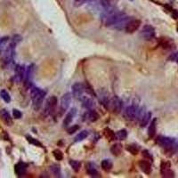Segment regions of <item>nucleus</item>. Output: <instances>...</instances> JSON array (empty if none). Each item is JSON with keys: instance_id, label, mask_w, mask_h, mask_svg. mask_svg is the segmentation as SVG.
I'll list each match as a JSON object with an SVG mask.
<instances>
[{"instance_id": "nucleus-13", "label": "nucleus", "mask_w": 178, "mask_h": 178, "mask_svg": "<svg viewBox=\"0 0 178 178\" xmlns=\"http://www.w3.org/2000/svg\"><path fill=\"white\" fill-rule=\"evenodd\" d=\"M28 165L24 162H19L14 166V172L18 176H23L26 174Z\"/></svg>"}, {"instance_id": "nucleus-27", "label": "nucleus", "mask_w": 178, "mask_h": 178, "mask_svg": "<svg viewBox=\"0 0 178 178\" xmlns=\"http://www.w3.org/2000/svg\"><path fill=\"white\" fill-rule=\"evenodd\" d=\"M127 151L129 152L131 154L136 155L140 152V146L137 144H130L127 146Z\"/></svg>"}, {"instance_id": "nucleus-14", "label": "nucleus", "mask_w": 178, "mask_h": 178, "mask_svg": "<svg viewBox=\"0 0 178 178\" xmlns=\"http://www.w3.org/2000/svg\"><path fill=\"white\" fill-rule=\"evenodd\" d=\"M76 114H77V110L75 108H72L71 110L66 114L64 120H63V127H69V125H71V123L72 122L74 117L76 116Z\"/></svg>"}, {"instance_id": "nucleus-10", "label": "nucleus", "mask_w": 178, "mask_h": 178, "mask_svg": "<svg viewBox=\"0 0 178 178\" xmlns=\"http://www.w3.org/2000/svg\"><path fill=\"white\" fill-rule=\"evenodd\" d=\"M169 162H162L160 166V173L163 177H174L175 174L170 168Z\"/></svg>"}, {"instance_id": "nucleus-4", "label": "nucleus", "mask_w": 178, "mask_h": 178, "mask_svg": "<svg viewBox=\"0 0 178 178\" xmlns=\"http://www.w3.org/2000/svg\"><path fill=\"white\" fill-rule=\"evenodd\" d=\"M34 71H35V65L30 64L26 71L25 79H24V86L26 88H30L32 85V79L34 77Z\"/></svg>"}, {"instance_id": "nucleus-19", "label": "nucleus", "mask_w": 178, "mask_h": 178, "mask_svg": "<svg viewBox=\"0 0 178 178\" xmlns=\"http://www.w3.org/2000/svg\"><path fill=\"white\" fill-rule=\"evenodd\" d=\"M138 166L140 169L146 175H150L152 173V165L147 160H140L138 162Z\"/></svg>"}, {"instance_id": "nucleus-32", "label": "nucleus", "mask_w": 178, "mask_h": 178, "mask_svg": "<svg viewBox=\"0 0 178 178\" xmlns=\"http://www.w3.org/2000/svg\"><path fill=\"white\" fill-rule=\"evenodd\" d=\"M70 165L72 167V169L75 171V172H79L80 167H81V163L79 161V160H73V159H71L70 160Z\"/></svg>"}, {"instance_id": "nucleus-26", "label": "nucleus", "mask_w": 178, "mask_h": 178, "mask_svg": "<svg viewBox=\"0 0 178 178\" xmlns=\"http://www.w3.org/2000/svg\"><path fill=\"white\" fill-rule=\"evenodd\" d=\"M152 118V113L151 112H145V114L142 117V119L139 120L140 125L142 127H144L150 121V119Z\"/></svg>"}, {"instance_id": "nucleus-24", "label": "nucleus", "mask_w": 178, "mask_h": 178, "mask_svg": "<svg viewBox=\"0 0 178 178\" xmlns=\"http://www.w3.org/2000/svg\"><path fill=\"white\" fill-rule=\"evenodd\" d=\"M103 134H104V136L106 137L108 140H110V141L116 140V134L111 130L110 128H109V127L104 128V130H103Z\"/></svg>"}, {"instance_id": "nucleus-43", "label": "nucleus", "mask_w": 178, "mask_h": 178, "mask_svg": "<svg viewBox=\"0 0 178 178\" xmlns=\"http://www.w3.org/2000/svg\"><path fill=\"white\" fill-rule=\"evenodd\" d=\"M131 1H133V0H131Z\"/></svg>"}, {"instance_id": "nucleus-9", "label": "nucleus", "mask_w": 178, "mask_h": 178, "mask_svg": "<svg viewBox=\"0 0 178 178\" xmlns=\"http://www.w3.org/2000/svg\"><path fill=\"white\" fill-rule=\"evenodd\" d=\"M109 109H110L114 113L118 114L121 111L122 109V102L118 96H114L112 99L110 100Z\"/></svg>"}, {"instance_id": "nucleus-41", "label": "nucleus", "mask_w": 178, "mask_h": 178, "mask_svg": "<svg viewBox=\"0 0 178 178\" xmlns=\"http://www.w3.org/2000/svg\"><path fill=\"white\" fill-rule=\"evenodd\" d=\"M142 156L145 158V159H151L152 161V154L147 151V150H144V151H142Z\"/></svg>"}, {"instance_id": "nucleus-34", "label": "nucleus", "mask_w": 178, "mask_h": 178, "mask_svg": "<svg viewBox=\"0 0 178 178\" xmlns=\"http://www.w3.org/2000/svg\"><path fill=\"white\" fill-rule=\"evenodd\" d=\"M101 5L104 9H110L113 7V1L112 0H101Z\"/></svg>"}, {"instance_id": "nucleus-16", "label": "nucleus", "mask_w": 178, "mask_h": 178, "mask_svg": "<svg viewBox=\"0 0 178 178\" xmlns=\"http://www.w3.org/2000/svg\"><path fill=\"white\" fill-rule=\"evenodd\" d=\"M86 172L87 174L92 176V177H100V173L98 172V170L96 169V166L94 163L89 162L86 164Z\"/></svg>"}, {"instance_id": "nucleus-36", "label": "nucleus", "mask_w": 178, "mask_h": 178, "mask_svg": "<svg viewBox=\"0 0 178 178\" xmlns=\"http://www.w3.org/2000/svg\"><path fill=\"white\" fill-rule=\"evenodd\" d=\"M53 155H54V157L55 158L56 160H59L60 161V160H61L63 159V153L61 152V151H60L59 149L54 150L53 152Z\"/></svg>"}, {"instance_id": "nucleus-20", "label": "nucleus", "mask_w": 178, "mask_h": 178, "mask_svg": "<svg viewBox=\"0 0 178 178\" xmlns=\"http://www.w3.org/2000/svg\"><path fill=\"white\" fill-rule=\"evenodd\" d=\"M159 44L162 47L165 48V49H172L175 47V44H174L173 40L170 39V38H165V37L159 38Z\"/></svg>"}, {"instance_id": "nucleus-5", "label": "nucleus", "mask_w": 178, "mask_h": 178, "mask_svg": "<svg viewBox=\"0 0 178 178\" xmlns=\"http://www.w3.org/2000/svg\"><path fill=\"white\" fill-rule=\"evenodd\" d=\"M71 89H72L73 97L80 100L84 96V94L86 92V86L82 83H75L72 86Z\"/></svg>"}, {"instance_id": "nucleus-30", "label": "nucleus", "mask_w": 178, "mask_h": 178, "mask_svg": "<svg viewBox=\"0 0 178 178\" xmlns=\"http://www.w3.org/2000/svg\"><path fill=\"white\" fill-rule=\"evenodd\" d=\"M50 170L51 172L54 175V176L56 177H61V168L59 165L57 164H53L50 166Z\"/></svg>"}, {"instance_id": "nucleus-31", "label": "nucleus", "mask_w": 178, "mask_h": 178, "mask_svg": "<svg viewBox=\"0 0 178 178\" xmlns=\"http://www.w3.org/2000/svg\"><path fill=\"white\" fill-rule=\"evenodd\" d=\"M127 132L126 129H121L116 133V139H118V140L123 141V140L127 139Z\"/></svg>"}, {"instance_id": "nucleus-25", "label": "nucleus", "mask_w": 178, "mask_h": 178, "mask_svg": "<svg viewBox=\"0 0 178 178\" xmlns=\"http://www.w3.org/2000/svg\"><path fill=\"white\" fill-rule=\"evenodd\" d=\"M110 152L115 156H119L122 152V145L120 143H116L112 145L110 148Z\"/></svg>"}, {"instance_id": "nucleus-17", "label": "nucleus", "mask_w": 178, "mask_h": 178, "mask_svg": "<svg viewBox=\"0 0 178 178\" xmlns=\"http://www.w3.org/2000/svg\"><path fill=\"white\" fill-rule=\"evenodd\" d=\"M0 117L1 119L4 121V123L7 126H12V119L9 114V112L5 110V109H3L0 110Z\"/></svg>"}, {"instance_id": "nucleus-42", "label": "nucleus", "mask_w": 178, "mask_h": 178, "mask_svg": "<svg viewBox=\"0 0 178 178\" xmlns=\"http://www.w3.org/2000/svg\"><path fill=\"white\" fill-rule=\"evenodd\" d=\"M172 16L174 19H178V10H172Z\"/></svg>"}, {"instance_id": "nucleus-8", "label": "nucleus", "mask_w": 178, "mask_h": 178, "mask_svg": "<svg viewBox=\"0 0 178 178\" xmlns=\"http://www.w3.org/2000/svg\"><path fill=\"white\" fill-rule=\"evenodd\" d=\"M140 109L135 105H130L125 110V117L128 120H134L137 119Z\"/></svg>"}, {"instance_id": "nucleus-35", "label": "nucleus", "mask_w": 178, "mask_h": 178, "mask_svg": "<svg viewBox=\"0 0 178 178\" xmlns=\"http://www.w3.org/2000/svg\"><path fill=\"white\" fill-rule=\"evenodd\" d=\"M26 138H27V141L30 142V143H31L33 145H36V146H38V147H42V143L40 142H38L35 138H33V137H31L30 135H27Z\"/></svg>"}, {"instance_id": "nucleus-39", "label": "nucleus", "mask_w": 178, "mask_h": 178, "mask_svg": "<svg viewBox=\"0 0 178 178\" xmlns=\"http://www.w3.org/2000/svg\"><path fill=\"white\" fill-rule=\"evenodd\" d=\"M167 60L170 61H176V62H178V52L171 54V55L167 58Z\"/></svg>"}, {"instance_id": "nucleus-29", "label": "nucleus", "mask_w": 178, "mask_h": 178, "mask_svg": "<svg viewBox=\"0 0 178 178\" xmlns=\"http://www.w3.org/2000/svg\"><path fill=\"white\" fill-rule=\"evenodd\" d=\"M88 134H89V133H88V131L86 130H83L81 131L76 137H75V142H81V141H83L85 140L87 136H88Z\"/></svg>"}, {"instance_id": "nucleus-33", "label": "nucleus", "mask_w": 178, "mask_h": 178, "mask_svg": "<svg viewBox=\"0 0 178 178\" xmlns=\"http://www.w3.org/2000/svg\"><path fill=\"white\" fill-rule=\"evenodd\" d=\"M0 96H1V97H2V99H3L5 103H9L11 102V97H10V95L7 93V91H6V90H5V89L1 90V92H0Z\"/></svg>"}, {"instance_id": "nucleus-11", "label": "nucleus", "mask_w": 178, "mask_h": 178, "mask_svg": "<svg viewBox=\"0 0 178 178\" xmlns=\"http://www.w3.org/2000/svg\"><path fill=\"white\" fill-rule=\"evenodd\" d=\"M141 26V21L137 19H132L130 22L127 23L125 30L127 33H134Z\"/></svg>"}, {"instance_id": "nucleus-21", "label": "nucleus", "mask_w": 178, "mask_h": 178, "mask_svg": "<svg viewBox=\"0 0 178 178\" xmlns=\"http://www.w3.org/2000/svg\"><path fill=\"white\" fill-rule=\"evenodd\" d=\"M157 132V119L155 118L152 120L150 127L148 128V135L150 138H153Z\"/></svg>"}, {"instance_id": "nucleus-15", "label": "nucleus", "mask_w": 178, "mask_h": 178, "mask_svg": "<svg viewBox=\"0 0 178 178\" xmlns=\"http://www.w3.org/2000/svg\"><path fill=\"white\" fill-rule=\"evenodd\" d=\"M132 19H133V18L128 17V16H127V15H126L123 19H121V20L119 21V23H117L115 25H113V26H112V28H113V29H116V30H125V29H126V27H127V23L130 22Z\"/></svg>"}, {"instance_id": "nucleus-23", "label": "nucleus", "mask_w": 178, "mask_h": 178, "mask_svg": "<svg viewBox=\"0 0 178 178\" xmlns=\"http://www.w3.org/2000/svg\"><path fill=\"white\" fill-rule=\"evenodd\" d=\"M80 100H81L82 103H83V106L85 107V108H86V109H88V110L92 109L93 106H94V102H93V100H92L91 98L87 97V96H83Z\"/></svg>"}, {"instance_id": "nucleus-2", "label": "nucleus", "mask_w": 178, "mask_h": 178, "mask_svg": "<svg viewBox=\"0 0 178 178\" xmlns=\"http://www.w3.org/2000/svg\"><path fill=\"white\" fill-rule=\"evenodd\" d=\"M156 142L159 146H161L162 148H165L167 151L173 150L176 147V140L174 138H171V137L159 135L157 137Z\"/></svg>"}, {"instance_id": "nucleus-40", "label": "nucleus", "mask_w": 178, "mask_h": 178, "mask_svg": "<svg viewBox=\"0 0 178 178\" xmlns=\"http://www.w3.org/2000/svg\"><path fill=\"white\" fill-rule=\"evenodd\" d=\"M12 115H13V117H14L15 119H21V118L23 117V113H22L19 110H16V109H14V110H12Z\"/></svg>"}, {"instance_id": "nucleus-6", "label": "nucleus", "mask_w": 178, "mask_h": 178, "mask_svg": "<svg viewBox=\"0 0 178 178\" xmlns=\"http://www.w3.org/2000/svg\"><path fill=\"white\" fill-rule=\"evenodd\" d=\"M71 103V95L70 93H66L65 95L61 99V103H60V114L62 115L63 113L66 112V110L69 109Z\"/></svg>"}, {"instance_id": "nucleus-28", "label": "nucleus", "mask_w": 178, "mask_h": 178, "mask_svg": "<svg viewBox=\"0 0 178 178\" xmlns=\"http://www.w3.org/2000/svg\"><path fill=\"white\" fill-rule=\"evenodd\" d=\"M8 42H9V37H4L0 39V54L6 49Z\"/></svg>"}, {"instance_id": "nucleus-38", "label": "nucleus", "mask_w": 178, "mask_h": 178, "mask_svg": "<svg viewBox=\"0 0 178 178\" xmlns=\"http://www.w3.org/2000/svg\"><path fill=\"white\" fill-rule=\"evenodd\" d=\"M79 129V125H73L72 127L68 128V134H74L75 132H77Z\"/></svg>"}, {"instance_id": "nucleus-3", "label": "nucleus", "mask_w": 178, "mask_h": 178, "mask_svg": "<svg viewBox=\"0 0 178 178\" xmlns=\"http://www.w3.org/2000/svg\"><path fill=\"white\" fill-rule=\"evenodd\" d=\"M156 32H155L154 28L151 25H145L142 29L140 36L144 40H152L155 37Z\"/></svg>"}, {"instance_id": "nucleus-37", "label": "nucleus", "mask_w": 178, "mask_h": 178, "mask_svg": "<svg viewBox=\"0 0 178 178\" xmlns=\"http://www.w3.org/2000/svg\"><path fill=\"white\" fill-rule=\"evenodd\" d=\"M93 1H95V0H73V4L75 6H81L86 3H90V2H93Z\"/></svg>"}, {"instance_id": "nucleus-7", "label": "nucleus", "mask_w": 178, "mask_h": 178, "mask_svg": "<svg viewBox=\"0 0 178 178\" xmlns=\"http://www.w3.org/2000/svg\"><path fill=\"white\" fill-rule=\"evenodd\" d=\"M57 103H58V101H57V98L54 95L49 97V99L47 101V103L45 105V110H46V112L51 114V115H53L55 112V110H56V107H57Z\"/></svg>"}, {"instance_id": "nucleus-12", "label": "nucleus", "mask_w": 178, "mask_h": 178, "mask_svg": "<svg viewBox=\"0 0 178 178\" xmlns=\"http://www.w3.org/2000/svg\"><path fill=\"white\" fill-rule=\"evenodd\" d=\"M98 119H99V114L92 109L86 111L83 115L84 120L88 122H95L96 120H98Z\"/></svg>"}, {"instance_id": "nucleus-22", "label": "nucleus", "mask_w": 178, "mask_h": 178, "mask_svg": "<svg viewBox=\"0 0 178 178\" xmlns=\"http://www.w3.org/2000/svg\"><path fill=\"white\" fill-rule=\"evenodd\" d=\"M101 166H102V168H103L104 171L109 172V171L111 170V168H112V166H113V163H112V161H111L110 159H103V160L102 161Z\"/></svg>"}, {"instance_id": "nucleus-18", "label": "nucleus", "mask_w": 178, "mask_h": 178, "mask_svg": "<svg viewBox=\"0 0 178 178\" xmlns=\"http://www.w3.org/2000/svg\"><path fill=\"white\" fill-rule=\"evenodd\" d=\"M25 74H26V71L24 70L23 66L16 65V67H15V79L18 82H21L23 80L25 79Z\"/></svg>"}, {"instance_id": "nucleus-1", "label": "nucleus", "mask_w": 178, "mask_h": 178, "mask_svg": "<svg viewBox=\"0 0 178 178\" xmlns=\"http://www.w3.org/2000/svg\"><path fill=\"white\" fill-rule=\"evenodd\" d=\"M46 95H47V92L38 87H36V86L30 87V97L32 100V106L35 110L37 111L41 109Z\"/></svg>"}]
</instances>
